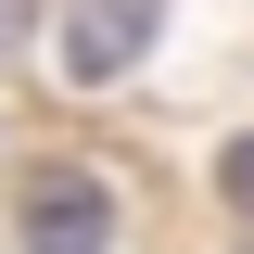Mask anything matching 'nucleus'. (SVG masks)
<instances>
[{"mask_svg": "<svg viewBox=\"0 0 254 254\" xmlns=\"http://www.w3.org/2000/svg\"><path fill=\"white\" fill-rule=\"evenodd\" d=\"M153 26H165V0H76L64 13V76L76 89H115L127 64L153 51Z\"/></svg>", "mask_w": 254, "mask_h": 254, "instance_id": "nucleus-2", "label": "nucleus"}, {"mask_svg": "<svg viewBox=\"0 0 254 254\" xmlns=\"http://www.w3.org/2000/svg\"><path fill=\"white\" fill-rule=\"evenodd\" d=\"M216 190H229V203L254 216V140H229V165H216Z\"/></svg>", "mask_w": 254, "mask_h": 254, "instance_id": "nucleus-3", "label": "nucleus"}, {"mask_svg": "<svg viewBox=\"0 0 254 254\" xmlns=\"http://www.w3.org/2000/svg\"><path fill=\"white\" fill-rule=\"evenodd\" d=\"M13 242L26 254H102L115 242V203H102L89 165H51V178H26V203H13Z\"/></svg>", "mask_w": 254, "mask_h": 254, "instance_id": "nucleus-1", "label": "nucleus"}]
</instances>
